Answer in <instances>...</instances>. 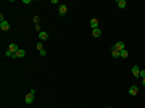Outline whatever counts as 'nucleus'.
<instances>
[{"label":"nucleus","mask_w":145,"mask_h":108,"mask_svg":"<svg viewBox=\"0 0 145 108\" xmlns=\"http://www.w3.org/2000/svg\"><path fill=\"white\" fill-rule=\"evenodd\" d=\"M10 23L6 21V19H3V21H0V29L2 31H10Z\"/></svg>","instance_id":"1"},{"label":"nucleus","mask_w":145,"mask_h":108,"mask_svg":"<svg viewBox=\"0 0 145 108\" xmlns=\"http://www.w3.org/2000/svg\"><path fill=\"white\" fill-rule=\"evenodd\" d=\"M24 102H26L27 105H31V103L34 102V94H32V92H29L26 97H24Z\"/></svg>","instance_id":"2"},{"label":"nucleus","mask_w":145,"mask_h":108,"mask_svg":"<svg viewBox=\"0 0 145 108\" xmlns=\"http://www.w3.org/2000/svg\"><path fill=\"white\" fill-rule=\"evenodd\" d=\"M23 57H26V50H24V49H19L15 53V57H13V58H23Z\"/></svg>","instance_id":"3"},{"label":"nucleus","mask_w":145,"mask_h":108,"mask_svg":"<svg viewBox=\"0 0 145 108\" xmlns=\"http://www.w3.org/2000/svg\"><path fill=\"white\" fill-rule=\"evenodd\" d=\"M18 50H19V47H18L16 44H10V47H8V52H11V53L15 55L16 52H18Z\"/></svg>","instance_id":"4"},{"label":"nucleus","mask_w":145,"mask_h":108,"mask_svg":"<svg viewBox=\"0 0 145 108\" xmlns=\"http://www.w3.org/2000/svg\"><path fill=\"white\" fill-rule=\"evenodd\" d=\"M129 94H131V95H137V94H139V87L137 86H131L129 87Z\"/></svg>","instance_id":"5"},{"label":"nucleus","mask_w":145,"mask_h":108,"mask_svg":"<svg viewBox=\"0 0 145 108\" xmlns=\"http://www.w3.org/2000/svg\"><path fill=\"white\" fill-rule=\"evenodd\" d=\"M113 49H116L118 52H121V50H124V42H116L114 45H113Z\"/></svg>","instance_id":"6"},{"label":"nucleus","mask_w":145,"mask_h":108,"mask_svg":"<svg viewBox=\"0 0 145 108\" xmlns=\"http://www.w3.org/2000/svg\"><path fill=\"white\" fill-rule=\"evenodd\" d=\"M90 27L92 29H98V19L97 18H92L90 19Z\"/></svg>","instance_id":"7"},{"label":"nucleus","mask_w":145,"mask_h":108,"mask_svg":"<svg viewBox=\"0 0 145 108\" xmlns=\"http://www.w3.org/2000/svg\"><path fill=\"white\" fill-rule=\"evenodd\" d=\"M92 36H94V37H100V36H102V29H100V27H98V29H92Z\"/></svg>","instance_id":"8"},{"label":"nucleus","mask_w":145,"mask_h":108,"mask_svg":"<svg viewBox=\"0 0 145 108\" xmlns=\"http://www.w3.org/2000/svg\"><path fill=\"white\" fill-rule=\"evenodd\" d=\"M39 39H40V42H42V40H47L48 39V32H45V31L39 32Z\"/></svg>","instance_id":"9"},{"label":"nucleus","mask_w":145,"mask_h":108,"mask_svg":"<svg viewBox=\"0 0 145 108\" xmlns=\"http://www.w3.org/2000/svg\"><path fill=\"white\" fill-rule=\"evenodd\" d=\"M132 74H134V77H139V74H140V68L139 66H132Z\"/></svg>","instance_id":"10"},{"label":"nucleus","mask_w":145,"mask_h":108,"mask_svg":"<svg viewBox=\"0 0 145 108\" xmlns=\"http://www.w3.org/2000/svg\"><path fill=\"white\" fill-rule=\"evenodd\" d=\"M58 11H60V15H64V13L68 11V5H60L58 6Z\"/></svg>","instance_id":"11"},{"label":"nucleus","mask_w":145,"mask_h":108,"mask_svg":"<svg viewBox=\"0 0 145 108\" xmlns=\"http://www.w3.org/2000/svg\"><path fill=\"white\" fill-rule=\"evenodd\" d=\"M116 5H118L119 8H126V6H127V2H126V0H118Z\"/></svg>","instance_id":"12"},{"label":"nucleus","mask_w":145,"mask_h":108,"mask_svg":"<svg viewBox=\"0 0 145 108\" xmlns=\"http://www.w3.org/2000/svg\"><path fill=\"white\" fill-rule=\"evenodd\" d=\"M127 57H129V52H127L126 49L119 52V58H127Z\"/></svg>","instance_id":"13"},{"label":"nucleus","mask_w":145,"mask_h":108,"mask_svg":"<svg viewBox=\"0 0 145 108\" xmlns=\"http://www.w3.org/2000/svg\"><path fill=\"white\" fill-rule=\"evenodd\" d=\"M111 57H114V58H119V52L116 49H113L111 47Z\"/></svg>","instance_id":"14"},{"label":"nucleus","mask_w":145,"mask_h":108,"mask_svg":"<svg viewBox=\"0 0 145 108\" xmlns=\"http://www.w3.org/2000/svg\"><path fill=\"white\" fill-rule=\"evenodd\" d=\"M5 57H10V58H13V57H15V55L11 53V52H8V50H6V52H5Z\"/></svg>","instance_id":"15"},{"label":"nucleus","mask_w":145,"mask_h":108,"mask_svg":"<svg viewBox=\"0 0 145 108\" xmlns=\"http://www.w3.org/2000/svg\"><path fill=\"white\" fill-rule=\"evenodd\" d=\"M139 77H142V79L145 77V70H140V74H139Z\"/></svg>","instance_id":"16"},{"label":"nucleus","mask_w":145,"mask_h":108,"mask_svg":"<svg viewBox=\"0 0 145 108\" xmlns=\"http://www.w3.org/2000/svg\"><path fill=\"white\" fill-rule=\"evenodd\" d=\"M37 50H39V52H42V50H44V47H42V42H40V44H37Z\"/></svg>","instance_id":"17"},{"label":"nucleus","mask_w":145,"mask_h":108,"mask_svg":"<svg viewBox=\"0 0 145 108\" xmlns=\"http://www.w3.org/2000/svg\"><path fill=\"white\" fill-rule=\"evenodd\" d=\"M142 84H144V86H145V77H144V79H142Z\"/></svg>","instance_id":"18"},{"label":"nucleus","mask_w":145,"mask_h":108,"mask_svg":"<svg viewBox=\"0 0 145 108\" xmlns=\"http://www.w3.org/2000/svg\"><path fill=\"white\" fill-rule=\"evenodd\" d=\"M108 108H110V107H108Z\"/></svg>","instance_id":"19"}]
</instances>
